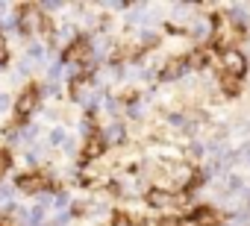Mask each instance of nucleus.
<instances>
[{
  "label": "nucleus",
  "mask_w": 250,
  "mask_h": 226,
  "mask_svg": "<svg viewBox=\"0 0 250 226\" xmlns=\"http://www.w3.org/2000/svg\"><path fill=\"white\" fill-rule=\"evenodd\" d=\"M100 135H103L106 147H109V144H124V138H127V127H124L121 121H109V124L100 130Z\"/></svg>",
  "instance_id": "0eeeda50"
},
{
  "label": "nucleus",
  "mask_w": 250,
  "mask_h": 226,
  "mask_svg": "<svg viewBox=\"0 0 250 226\" xmlns=\"http://www.w3.org/2000/svg\"><path fill=\"white\" fill-rule=\"evenodd\" d=\"M9 168H12V153L9 150H0V182H3V176L9 173Z\"/></svg>",
  "instance_id": "9d476101"
},
{
  "label": "nucleus",
  "mask_w": 250,
  "mask_h": 226,
  "mask_svg": "<svg viewBox=\"0 0 250 226\" xmlns=\"http://www.w3.org/2000/svg\"><path fill=\"white\" fill-rule=\"evenodd\" d=\"M39 103H42V88H39V85H27V88L15 97V103H12V112H15L18 124H27V121L36 115Z\"/></svg>",
  "instance_id": "f257e3e1"
},
{
  "label": "nucleus",
  "mask_w": 250,
  "mask_h": 226,
  "mask_svg": "<svg viewBox=\"0 0 250 226\" xmlns=\"http://www.w3.org/2000/svg\"><path fill=\"white\" fill-rule=\"evenodd\" d=\"M221 74L241 79V76L247 74V56H244V50H238V47H224V50H221Z\"/></svg>",
  "instance_id": "7ed1b4c3"
},
{
  "label": "nucleus",
  "mask_w": 250,
  "mask_h": 226,
  "mask_svg": "<svg viewBox=\"0 0 250 226\" xmlns=\"http://www.w3.org/2000/svg\"><path fill=\"white\" fill-rule=\"evenodd\" d=\"M9 106H12V100H9V94H6V91H0V115H3V112H6Z\"/></svg>",
  "instance_id": "f8f14e48"
},
{
  "label": "nucleus",
  "mask_w": 250,
  "mask_h": 226,
  "mask_svg": "<svg viewBox=\"0 0 250 226\" xmlns=\"http://www.w3.org/2000/svg\"><path fill=\"white\" fill-rule=\"evenodd\" d=\"M188 71H191L188 56H177V59H168V62L159 68V79H162V82H174V79L186 76Z\"/></svg>",
  "instance_id": "39448f33"
},
{
  "label": "nucleus",
  "mask_w": 250,
  "mask_h": 226,
  "mask_svg": "<svg viewBox=\"0 0 250 226\" xmlns=\"http://www.w3.org/2000/svg\"><path fill=\"white\" fill-rule=\"evenodd\" d=\"M103 153H106V141H103L100 130H94L91 135L83 138V153H80V156H83L85 162H94V159H100Z\"/></svg>",
  "instance_id": "423d86ee"
},
{
  "label": "nucleus",
  "mask_w": 250,
  "mask_h": 226,
  "mask_svg": "<svg viewBox=\"0 0 250 226\" xmlns=\"http://www.w3.org/2000/svg\"><path fill=\"white\" fill-rule=\"evenodd\" d=\"M50 188V179L42 173V170H30V173H24V176H18L15 179V191L18 194H30V197H39L42 191H47Z\"/></svg>",
  "instance_id": "20e7f679"
},
{
  "label": "nucleus",
  "mask_w": 250,
  "mask_h": 226,
  "mask_svg": "<svg viewBox=\"0 0 250 226\" xmlns=\"http://www.w3.org/2000/svg\"><path fill=\"white\" fill-rule=\"evenodd\" d=\"M65 138H68L65 127H50V130H47V138H44V147H62Z\"/></svg>",
  "instance_id": "6e6552de"
},
{
  "label": "nucleus",
  "mask_w": 250,
  "mask_h": 226,
  "mask_svg": "<svg viewBox=\"0 0 250 226\" xmlns=\"http://www.w3.org/2000/svg\"><path fill=\"white\" fill-rule=\"evenodd\" d=\"M218 85L224 88V94L235 97V94H238V88H241V79H235V76H227V74H221V76H218Z\"/></svg>",
  "instance_id": "1a4fd4ad"
},
{
  "label": "nucleus",
  "mask_w": 250,
  "mask_h": 226,
  "mask_svg": "<svg viewBox=\"0 0 250 226\" xmlns=\"http://www.w3.org/2000/svg\"><path fill=\"white\" fill-rule=\"evenodd\" d=\"M156 226H186V220H180V217H171V214H168V217H162Z\"/></svg>",
  "instance_id": "9b49d317"
},
{
  "label": "nucleus",
  "mask_w": 250,
  "mask_h": 226,
  "mask_svg": "<svg viewBox=\"0 0 250 226\" xmlns=\"http://www.w3.org/2000/svg\"><path fill=\"white\" fill-rule=\"evenodd\" d=\"M145 200H147V206L156 208V211H177V208L186 206L188 191H186V194H177V191H165V188H150Z\"/></svg>",
  "instance_id": "f03ea898"
}]
</instances>
